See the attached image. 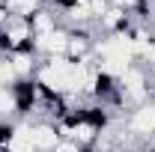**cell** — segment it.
Here are the masks:
<instances>
[{"label":"cell","instance_id":"obj_3","mask_svg":"<svg viewBox=\"0 0 155 152\" xmlns=\"http://www.w3.org/2000/svg\"><path fill=\"white\" fill-rule=\"evenodd\" d=\"M30 27H33L36 36H48V33H54L57 27H63V24H60V12L51 9V6H42L36 15L30 18Z\"/></svg>","mask_w":155,"mask_h":152},{"label":"cell","instance_id":"obj_6","mask_svg":"<svg viewBox=\"0 0 155 152\" xmlns=\"http://www.w3.org/2000/svg\"><path fill=\"white\" fill-rule=\"evenodd\" d=\"M143 152H155V146H146V149H143Z\"/></svg>","mask_w":155,"mask_h":152},{"label":"cell","instance_id":"obj_5","mask_svg":"<svg viewBox=\"0 0 155 152\" xmlns=\"http://www.w3.org/2000/svg\"><path fill=\"white\" fill-rule=\"evenodd\" d=\"M54 152H84V146H78L75 140H69V137H63L57 146H54Z\"/></svg>","mask_w":155,"mask_h":152},{"label":"cell","instance_id":"obj_4","mask_svg":"<svg viewBox=\"0 0 155 152\" xmlns=\"http://www.w3.org/2000/svg\"><path fill=\"white\" fill-rule=\"evenodd\" d=\"M0 119H12V122H18V104H15V93H12V87H0Z\"/></svg>","mask_w":155,"mask_h":152},{"label":"cell","instance_id":"obj_2","mask_svg":"<svg viewBox=\"0 0 155 152\" xmlns=\"http://www.w3.org/2000/svg\"><path fill=\"white\" fill-rule=\"evenodd\" d=\"M30 134H33L36 152H54V146L63 140L60 131H57V125L48 122V119H33V122H30Z\"/></svg>","mask_w":155,"mask_h":152},{"label":"cell","instance_id":"obj_1","mask_svg":"<svg viewBox=\"0 0 155 152\" xmlns=\"http://www.w3.org/2000/svg\"><path fill=\"white\" fill-rule=\"evenodd\" d=\"M125 128L134 134V137L146 140L149 146H155V98H149L146 104H140L134 111H128Z\"/></svg>","mask_w":155,"mask_h":152}]
</instances>
